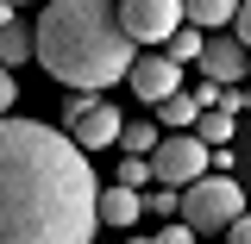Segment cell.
<instances>
[{"instance_id": "cell-7", "label": "cell", "mask_w": 251, "mask_h": 244, "mask_svg": "<svg viewBox=\"0 0 251 244\" xmlns=\"http://www.w3.org/2000/svg\"><path fill=\"white\" fill-rule=\"evenodd\" d=\"M126 82H132V94L138 100H170V94L182 88V63L170 57V50H151V57H132V69H126Z\"/></svg>"}, {"instance_id": "cell-4", "label": "cell", "mask_w": 251, "mask_h": 244, "mask_svg": "<svg viewBox=\"0 0 251 244\" xmlns=\"http://www.w3.org/2000/svg\"><path fill=\"white\" fill-rule=\"evenodd\" d=\"M207 156H214V144H201L195 132L157 138V151H151V182H163V188H188L195 176H207Z\"/></svg>"}, {"instance_id": "cell-13", "label": "cell", "mask_w": 251, "mask_h": 244, "mask_svg": "<svg viewBox=\"0 0 251 244\" xmlns=\"http://www.w3.org/2000/svg\"><path fill=\"white\" fill-rule=\"evenodd\" d=\"M157 138H163V132H157L151 119H132V125H120V144H126V156H151V151H157Z\"/></svg>"}, {"instance_id": "cell-21", "label": "cell", "mask_w": 251, "mask_h": 244, "mask_svg": "<svg viewBox=\"0 0 251 244\" xmlns=\"http://www.w3.org/2000/svg\"><path fill=\"white\" fill-rule=\"evenodd\" d=\"M188 94H195V107H214V100H220V82H207V75H201Z\"/></svg>"}, {"instance_id": "cell-23", "label": "cell", "mask_w": 251, "mask_h": 244, "mask_svg": "<svg viewBox=\"0 0 251 244\" xmlns=\"http://www.w3.org/2000/svg\"><path fill=\"white\" fill-rule=\"evenodd\" d=\"M245 94H251V63H245Z\"/></svg>"}, {"instance_id": "cell-25", "label": "cell", "mask_w": 251, "mask_h": 244, "mask_svg": "<svg viewBox=\"0 0 251 244\" xmlns=\"http://www.w3.org/2000/svg\"><path fill=\"white\" fill-rule=\"evenodd\" d=\"M6 6H25V0H6Z\"/></svg>"}, {"instance_id": "cell-18", "label": "cell", "mask_w": 251, "mask_h": 244, "mask_svg": "<svg viewBox=\"0 0 251 244\" xmlns=\"http://www.w3.org/2000/svg\"><path fill=\"white\" fill-rule=\"evenodd\" d=\"M120 182H126V188H145V182H151V156H126Z\"/></svg>"}, {"instance_id": "cell-2", "label": "cell", "mask_w": 251, "mask_h": 244, "mask_svg": "<svg viewBox=\"0 0 251 244\" xmlns=\"http://www.w3.org/2000/svg\"><path fill=\"white\" fill-rule=\"evenodd\" d=\"M31 57L44 63L63 88L94 94V88L126 82L138 44L126 38L113 0H50L38 13V31H31Z\"/></svg>"}, {"instance_id": "cell-12", "label": "cell", "mask_w": 251, "mask_h": 244, "mask_svg": "<svg viewBox=\"0 0 251 244\" xmlns=\"http://www.w3.org/2000/svg\"><path fill=\"white\" fill-rule=\"evenodd\" d=\"M195 113H201V107H195V94H188V88H176L170 100H157V119L170 125V132H188V125H195Z\"/></svg>"}, {"instance_id": "cell-22", "label": "cell", "mask_w": 251, "mask_h": 244, "mask_svg": "<svg viewBox=\"0 0 251 244\" xmlns=\"http://www.w3.org/2000/svg\"><path fill=\"white\" fill-rule=\"evenodd\" d=\"M226 244H251V213H239L232 225H226Z\"/></svg>"}, {"instance_id": "cell-20", "label": "cell", "mask_w": 251, "mask_h": 244, "mask_svg": "<svg viewBox=\"0 0 251 244\" xmlns=\"http://www.w3.org/2000/svg\"><path fill=\"white\" fill-rule=\"evenodd\" d=\"M13 100H19V88H13V69L0 63V113H13Z\"/></svg>"}, {"instance_id": "cell-10", "label": "cell", "mask_w": 251, "mask_h": 244, "mask_svg": "<svg viewBox=\"0 0 251 244\" xmlns=\"http://www.w3.org/2000/svg\"><path fill=\"white\" fill-rule=\"evenodd\" d=\"M232 13H239V0H182V19H188V25H201V31L232 25Z\"/></svg>"}, {"instance_id": "cell-24", "label": "cell", "mask_w": 251, "mask_h": 244, "mask_svg": "<svg viewBox=\"0 0 251 244\" xmlns=\"http://www.w3.org/2000/svg\"><path fill=\"white\" fill-rule=\"evenodd\" d=\"M126 244H151V238H126Z\"/></svg>"}, {"instance_id": "cell-17", "label": "cell", "mask_w": 251, "mask_h": 244, "mask_svg": "<svg viewBox=\"0 0 251 244\" xmlns=\"http://www.w3.org/2000/svg\"><path fill=\"white\" fill-rule=\"evenodd\" d=\"M195 238H201V232H195L188 219H170V225H163V232H157L151 244H195Z\"/></svg>"}, {"instance_id": "cell-16", "label": "cell", "mask_w": 251, "mask_h": 244, "mask_svg": "<svg viewBox=\"0 0 251 244\" xmlns=\"http://www.w3.org/2000/svg\"><path fill=\"white\" fill-rule=\"evenodd\" d=\"M176 188H157V194H145V213H157V219H176Z\"/></svg>"}, {"instance_id": "cell-15", "label": "cell", "mask_w": 251, "mask_h": 244, "mask_svg": "<svg viewBox=\"0 0 251 244\" xmlns=\"http://www.w3.org/2000/svg\"><path fill=\"white\" fill-rule=\"evenodd\" d=\"M25 57H31V38L13 25V19H0V63L13 69V63H25Z\"/></svg>"}, {"instance_id": "cell-8", "label": "cell", "mask_w": 251, "mask_h": 244, "mask_svg": "<svg viewBox=\"0 0 251 244\" xmlns=\"http://www.w3.org/2000/svg\"><path fill=\"white\" fill-rule=\"evenodd\" d=\"M201 75H207V82H220V88H226V82H245V63H251V50L245 44H239V38H201Z\"/></svg>"}, {"instance_id": "cell-19", "label": "cell", "mask_w": 251, "mask_h": 244, "mask_svg": "<svg viewBox=\"0 0 251 244\" xmlns=\"http://www.w3.org/2000/svg\"><path fill=\"white\" fill-rule=\"evenodd\" d=\"M232 38L251 50V0H239V13H232Z\"/></svg>"}, {"instance_id": "cell-14", "label": "cell", "mask_w": 251, "mask_h": 244, "mask_svg": "<svg viewBox=\"0 0 251 244\" xmlns=\"http://www.w3.org/2000/svg\"><path fill=\"white\" fill-rule=\"evenodd\" d=\"M201 38H207L201 25H176L170 38H163V50H170L176 63H195V57H201Z\"/></svg>"}, {"instance_id": "cell-9", "label": "cell", "mask_w": 251, "mask_h": 244, "mask_svg": "<svg viewBox=\"0 0 251 244\" xmlns=\"http://www.w3.org/2000/svg\"><path fill=\"white\" fill-rule=\"evenodd\" d=\"M94 213H100V225H132V219L145 213V200H138V188H100V200H94Z\"/></svg>"}, {"instance_id": "cell-11", "label": "cell", "mask_w": 251, "mask_h": 244, "mask_svg": "<svg viewBox=\"0 0 251 244\" xmlns=\"http://www.w3.org/2000/svg\"><path fill=\"white\" fill-rule=\"evenodd\" d=\"M188 132H195L201 144H226V138H232V113H226V107H201Z\"/></svg>"}, {"instance_id": "cell-3", "label": "cell", "mask_w": 251, "mask_h": 244, "mask_svg": "<svg viewBox=\"0 0 251 244\" xmlns=\"http://www.w3.org/2000/svg\"><path fill=\"white\" fill-rule=\"evenodd\" d=\"M239 213H245V188L232 182L226 169H220V176H195V182L182 188V219L201 238H220Z\"/></svg>"}, {"instance_id": "cell-5", "label": "cell", "mask_w": 251, "mask_h": 244, "mask_svg": "<svg viewBox=\"0 0 251 244\" xmlns=\"http://www.w3.org/2000/svg\"><path fill=\"white\" fill-rule=\"evenodd\" d=\"M120 25L132 44H163L182 25V0H120Z\"/></svg>"}, {"instance_id": "cell-1", "label": "cell", "mask_w": 251, "mask_h": 244, "mask_svg": "<svg viewBox=\"0 0 251 244\" xmlns=\"http://www.w3.org/2000/svg\"><path fill=\"white\" fill-rule=\"evenodd\" d=\"M94 200V163L63 125L0 113V244H88Z\"/></svg>"}, {"instance_id": "cell-6", "label": "cell", "mask_w": 251, "mask_h": 244, "mask_svg": "<svg viewBox=\"0 0 251 244\" xmlns=\"http://www.w3.org/2000/svg\"><path fill=\"white\" fill-rule=\"evenodd\" d=\"M120 125H126V119L100 100V94H88L75 113H63V132H69L82 151H107V144H120Z\"/></svg>"}]
</instances>
